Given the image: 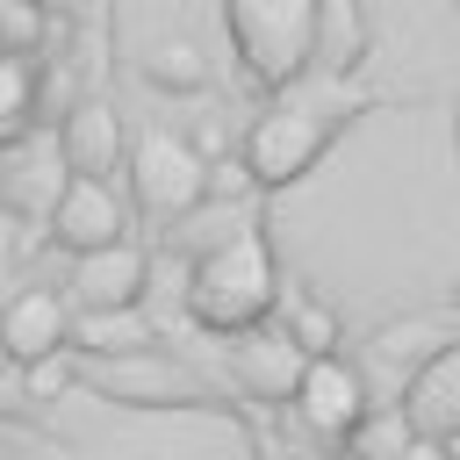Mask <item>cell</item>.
I'll return each mask as SVG.
<instances>
[{
  "label": "cell",
  "mask_w": 460,
  "mask_h": 460,
  "mask_svg": "<svg viewBox=\"0 0 460 460\" xmlns=\"http://www.w3.org/2000/svg\"><path fill=\"white\" fill-rule=\"evenodd\" d=\"M50 237L72 252V259H86V252H108V244H122L129 237V201L108 187V180H65L58 187V201H50Z\"/></svg>",
  "instance_id": "8"
},
{
  "label": "cell",
  "mask_w": 460,
  "mask_h": 460,
  "mask_svg": "<svg viewBox=\"0 0 460 460\" xmlns=\"http://www.w3.org/2000/svg\"><path fill=\"white\" fill-rule=\"evenodd\" d=\"M223 29L237 65L273 93L316 72V0H223Z\"/></svg>",
  "instance_id": "2"
},
{
  "label": "cell",
  "mask_w": 460,
  "mask_h": 460,
  "mask_svg": "<svg viewBox=\"0 0 460 460\" xmlns=\"http://www.w3.org/2000/svg\"><path fill=\"white\" fill-rule=\"evenodd\" d=\"M273 302H280V273H273V252H266L259 230L216 237V244L187 266V309H194V323H208V331H223V338L259 331V323L273 316Z\"/></svg>",
  "instance_id": "1"
},
{
  "label": "cell",
  "mask_w": 460,
  "mask_h": 460,
  "mask_svg": "<svg viewBox=\"0 0 460 460\" xmlns=\"http://www.w3.org/2000/svg\"><path fill=\"white\" fill-rule=\"evenodd\" d=\"M331 137H338V108H331V93H302V86H288L280 101H266V108L252 115L237 158H244L252 187H295V180L331 151Z\"/></svg>",
  "instance_id": "3"
},
{
  "label": "cell",
  "mask_w": 460,
  "mask_h": 460,
  "mask_svg": "<svg viewBox=\"0 0 460 460\" xmlns=\"http://www.w3.org/2000/svg\"><path fill=\"white\" fill-rule=\"evenodd\" d=\"M424 338H446V323H431V316L388 323V331L374 338V359H388V367H395V359H424V367H431V359H438V345H424Z\"/></svg>",
  "instance_id": "19"
},
{
  "label": "cell",
  "mask_w": 460,
  "mask_h": 460,
  "mask_svg": "<svg viewBox=\"0 0 460 460\" xmlns=\"http://www.w3.org/2000/svg\"><path fill=\"white\" fill-rule=\"evenodd\" d=\"M122 122H115V108H101V101H79L72 115H65V129H58V158H65V172H79V180H108L115 172V158H122Z\"/></svg>",
  "instance_id": "11"
},
{
  "label": "cell",
  "mask_w": 460,
  "mask_h": 460,
  "mask_svg": "<svg viewBox=\"0 0 460 460\" xmlns=\"http://www.w3.org/2000/svg\"><path fill=\"white\" fill-rule=\"evenodd\" d=\"M367 410H374V402H367V374H359L345 352H316L309 374H302V388H295V417H302L316 438L345 446Z\"/></svg>",
  "instance_id": "6"
},
{
  "label": "cell",
  "mask_w": 460,
  "mask_h": 460,
  "mask_svg": "<svg viewBox=\"0 0 460 460\" xmlns=\"http://www.w3.org/2000/svg\"><path fill=\"white\" fill-rule=\"evenodd\" d=\"M144 280H151V259H144L137 237H122L108 252L72 259L65 295H72V309H144Z\"/></svg>",
  "instance_id": "9"
},
{
  "label": "cell",
  "mask_w": 460,
  "mask_h": 460,
  "mask_svg": "<svg viewBox=\"0 0 460 460\" xmlns=\"http://www.w3.org/2000/svg\"><path fill=\"white\" fill-rule=\"evenodd\" d=\"M410 460H460V453H453V438H417Z\"/></svg>",
  "instance_id": "22"
},
{
  "label": "cell",
  "mask_w": 460,
  "mask_h": 460,
  "mask_svg": "<svg viewBox=\"0 0 460 460\" xmlns=\"http://www.w3.org/2000/svg\"><path fill=\"white\" fill-rule=\"evenodd\" d=\"M359 58H367L359 0H316V72H352Z\"/></svg>",
  "instance_id": "15"
},
{
  "label": "cell",
  "mask_w": 460,
  "mask_h": 460,
  "mask_svg": "<svg viewBox=\"0 0 460 460\" xmlns=\"http://www.w3.org/2000/svg\"><path fill=\"white\" fill-rule=\"evenodd\" d=\"M72 352H86V359L151 352V316L144 309H79L72 316Z\"/></svg>",
  "instance_id": "12"
},
{
  "label": "cell",
  "mask_w": 460,
  "mask_h": 460,
  "mask_svg": "<svg viewBox=\"0 0 460 460\" xmlns=\"http://www.w3.org/2000/svg\"><path fill=\"white\" fill-rule=\"evenodd\" d=\"M410 417H417L424 438H446V431L460 424V345H446V352L417 374V388H410Z\"/></svg>",
  "instance_id": "13"
},
{
  "label": "cell",
  "mask_w": 460,
  "mask_h": 460,
  "mask_svg": "<svg viewBox=\"0 0 460 460\" xmlns=\"http://www.w3.org/2000/svg\"><path fill=\"white\" fill-rule=\"evenodd\" d=\"M417 438H424V431H417L410 402H374V410L359 417V431L345 438V460H410Z\"/></svg>",
  "instance_id": "14"
},
{
  "label": "cell",
  "mask_w": 460,
  "mask_h": 460,
  "mask_svg": "<svg viewBox=\"0 0 460 460\" xmlns=\"http://www.w3.org/2000/svg\"><path fill=\"white\" fill-rule=\"evenodd\" d=\"M86 381H93L101 395H115V402H137V410H172V402H208V395H216L194 367L165 359L158 345H151V352H129V359H93Z\"/></svg>",
  "instance_id": "5"
},
{
  "label": "cell",
  "mask_w": 460,
  "mask_h": 460,
  "mask_svg": "<svg viewBox=\"0 0 460 460\" xmlns=\"http://www.w3.org/2000/svg\"><path fill=\"white\" fill-rule=\"evenodd\" d=\"M65 388H72V359H65V352L29 367V395H36V402H43V395H65Z\"/></svg>",
  "instance_id": "21"
},
{
  "label": "cell",
  "mask_w": 460,
  "mask_h": 460,
  "mask_svg": "<svg viewBox=\"0 0 460 460\" xmlns=\"http://www.w3.org/2000/svg\"><path fill=\"white\" fill-rule=\"evenodd\" d=\"M208 180L216 165L180 137V129H144L129 144V201L151 216V223H180L208 201Z\"/></svg>",
  "instance_id": "4"
},
{
  "label": "cell",
  "mask_w": 460,
  "mask_h": 460,
  "mask_svg": "<svg viewBox=\"0 0 460 460\" xmlns=\"http://www.w3.org/2000/svg\"><path fill=\"white\" fill-rule=\"evenodd\" d=\"M43 36H50L43 0H0V50H7V58H36Z\"/></svg>",
  "instance_id": "18"
},
{
  "label": "cell",
  "mask_w": 460,
  "mask_h": 460,
  "mask_svg": "<svg viewBox=\"0 0 460 460\" xmlns=\"http://www.w3.org/2000/svg\"><path fill=\"white\" fill-rule=\"evenodd\" d=\"M36 93H43V72H36L29 58H7V50H0V151L29 137V122H36Z\"/></svg>",
  "instance_id": "16"
},
{
  "label": "cell",
  "mask_w": 460,
  "mask_h": 460,
  "mask_svg": "<svg viewBox=\"0 0 460 460\" xmlns=\"http://www.w3.org/2000/svg\"><path fill=\"white\" fill-rule=\"evenodd\" d=\"M230 367H237V388H252V395H266V402H295V388H302V374H309V352L288 338V331H244L237 338V352H230Z\"/></svg>",
  "instance_id": "10"
},
{
  "label": "cell",
  "mask_w": 460,
  "mask_h": 460,
  "mask_svg": "<svg viewBox=\"0 0 460 460\" xmlns=\"http://www.w3.org/2000/svg\"><path fill=\"white\" fill-rule=\"evenodd\" d=\"M453 302H460V280H453Z\"/></svg>",
  "instance_id": "23"
},
{
  "label": "cell",
  "mask_w": 460,
  "mask_h": 460,
  "mask_svg": "<svg viewBox=\"0 0 460 460\" xmlns=\"http://www.w3.org/2000/svg\"><path fill=\"white\" fill-rule=\"evenodd\" d=\"M144 79H151V86H172V93H194V86H208V65H201L194 43H151Z\"/></svg>",
  "instance_id": "17"
},
{
  "label": "cell",
  "mask_w": 460,
  "mask_h": 460,
  "mask_svg": "<svg viewBox=\"0 0 460 460\" xmlns=\"http://www.w3.org/2000/svg\"><path fill=\"white\" fill-rule=\"evenodd\" d=\"M280 331H288V338H295L309 359L338 345V316H331L323 302H302V295H288V323H280Z\"/></svg>",
  "instance_id": "20"
},
{
  "label": "cell",
  "mask_w": 460,
  "mask_h": 460,
  "mask_svg": "<svg viewBox=\"0 0 460 460\" xmlns=\"http://www.w3.org/2000/svg\"><path fill=\"white\" fill-rule=\"evenodd\" d=\"M72 295L65 288H14L0 302V359L14 367H36V359H58L72 352Z\"/></svg>",
  "instance_id": "7"
}]
</instances>
